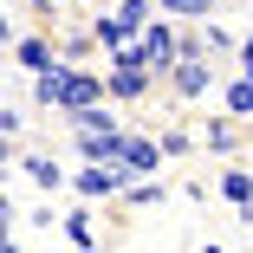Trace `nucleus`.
<instances>
[{
    "instance_id": "nucleus-1",
    "label": "nucleus",
    "mask_w": 253,
    "mask_h": 253,
    "mask_svg": "<svg viewBox=\"0 0 253 253\" xmlns=\"http://www.w3.org/2000/svg\"><path fill=\"white\" fill-rule=\"evenodd\" d=\"M149 20H156V0H117V7L111 13H97V26H91V39L97 45H111V52H117V45H130Z\"/></svg>"
},
{
    "instance_id": "nucleus-2",
    "label": "nucleus",
    "mask_w": 253,
    "mask_h": 253,
    "mask_svg": "<svg viewBox=\"0 0 253 253\" xmlns=\"http://www.w3.org/2000/svg\"><path fill=\"white\" fill-rule=\"evenodd\" d=\"M91 104H104V78L97 72H59V97H52V111L59 117H72V111H91Z\"/></svg>"
},
{
    "instance_id": "nucleus-3",
    "label": "nucleus",
    "mask_w": 253,
    "mask_h": 253,
    "mask_svg": "<svg viewBox=\"0 0 253 253\" xmlns=\"http://www.w3.org/2000/svg\"><path fill=\"white\" fill-rule=\"evenodd\" d=\"M136 175H130V163H91V169H78L72 175V188L84 195V201H104V195H124Z\"/></svg>"
},
{
    "instance_id": "nucleus-4",
    "label": "nucleus",
    "mask_w": 253,
    "mask_h": 253,
    "mask_svg": "<svg viewBox=\"0 0 253 253\" xmlns=\"http://www.w3.org/2000/svg\"><path fill=\"white\" fill-rule=\"evenodd\" d=\"M175 59H182L175 26H169V20H149V26H143V65H149V78H163Z\"/></svg>"
},
{
    "instance_id": "nucleus-5",
    "label": "nucleus",
    "mask_w": 253,
    "mask_h": 253,
    "mask_svg": "<svg viewBox=\"0 0 253 253\" xmlns=\"http://www.w3.org/2000/svg\"><path fill=\"white\" fill-rule=\"evenodd\" d=\"M169 84H175V97H201L214 84V65H208V52H182L175 65H169Z\"/></svg>"
},
{
    "instance_id": "nucleus-6",
    "label": "nucleus",
    "mask_w": 253,
    "mask_h": 253,
    "mask_svg": "<svg viewBox=\"0 0 253 253\" xmlns=\"http://www.w3.org/2000/svg\"><path fill=\"white\" fill-rule=\"evenodd\" d=\"M117 163H130V175H156V169H163V149L149 143V136H130V130H124V143H117Z\"/></svg>"
},
{
    "instance_id": "nucleus-7",
    "label": "nucleus",
    "mask_w": 253,
    "mask_h": 253,
    "mask_svg": "<svg viewBox=\"0 0 253 253\" xmlns=\"http://www.w3.org/2000/svg\"><path fill=\"white\" fill-rule=\"evenodd\" d=\"M143 91H149V72H143V65H111V78H104V97H117V104H136Z\"/></svg>"
},
{
    "instance_id": "nucleus-8",
    "label": "nucleus",
    "mask_w": 253,
    "mask_h": 253,
    "mask_svg": "<svg viewBox=\"0 0 253 253\" xmlns=\"http://www.w3.org/2000/svg\"><path fill=\"white\" fill-rule=\"evenodd\" d=\"M13 59H20V65H26L33 78L59 65V52H52V39H39V33H33V39H13Z\"/></svg>"
},
{
    "instance_id": "nucleus-9",
    "label": "nucleus",
    "mask_w": 253,
    "mask_h": 253,
    "mask_svg": "<svg viewBox=\"0 0 253 253\" xmlns=\"http://www.w3.org/2000/svg\"><path fill=\"white\" fill-rule=\"evenodd\" d=\"M117 143H124V130H78V156L84 163H117Z\"/></svg>"
},
{
    "instance_id": "nucleus-10",
    "label": "nucleus",
    "mask_w": 253,
    "mask_h": 253,
    "mask_svg": "<svg viewBox=\"0 0 253 253\" xmlns=\"http://www.w3.org/2000/svg\"><path fill=\"white\" fill-rule=\"evenodd\" d=\"M221 97H227V111H234V117H253V78H247V72H240V78H227V84H221Z\"/></svg>"
},
{
    "instance_id": "nucleus-11",
    "label": "nucleus",
    "mask_w": 253,
    "mask_h": 253,
    "mask_svg": "<svg viewBox=\"0 0 253 253\" xmlns=\"http://www.w3.org/2000/svg\"><path fill=\"white\" fill-rule=\"evenodd\" d=\"M221 195L234 201V208H253V175L247 169H221Z\"/></svg>"
},
{
    "instance_id": "nucleus-12",
    "label": "nucleus",
    "mask_w": 253,
    "mask_h": 253,
    "mask_svg": "<svg viewBox=\"0 0 253 253\" xmlns=\"http://www.w3.org/2000/svg\"><path fill=\"white\" fill-rule=\"evenodd\" d=\"M156 13H175V20L195 26V20H208V13H214V0H156Z\"/></svg>"
},
{
    "instance_id": "nucleus-13",
    "label": "nucleus",
    "mask_w": 253,
    "mask_h": 253,
    "mask_svg": "<svg viewBox=\"0 0 253 253\" xmlns=\"http://www.w3.org/2000/svg\"><path fill=\"white\" fill-rule=\"evenodd\" d=\"M26 175H33V182H39V188H45V195H52V188H59V182H65V169H59V163H52V156H26Z\"/></svg>"
},
{
    "instance_id": "nucleus-14",
    "label": "nucleus",
    "mask_w": 253,
    "mask_h": 253,
    "mask_svg": "<svg viewBox=\"0 0 253 253\" xmlns=\"http://www.w3.org/2000/svg\"><path fill=\"white\" fill-rule=\"evenodd\" d=\"M201 143H208L214 156H227V149L240 143V130H234V124H208V130H201Z\"/></svg>"
},
{
    "instance_id": "nucleus-15",
    "label": "nucleus",
    "mask_w": 253,
    "mask_h": 253,
    "mask_svg": "<svg viewBox=\"0 0 253 253\" xmlns=\"http://www.w3.org/2000/svg\"><path fill=\"white\" fill-rule=\"evenodd\" d=\"M59 72H65V65H52V72H39V78H33V97H39L45 111H52V97H59Z\"/></svg>"
},
{
    "instance_id": "nucleus-16",
    "label": "nucleus",
    "mask_w": 253,
    "mask_h": 253,
    "mask_svg": "<svg viewBox=\"0 0 253 253\" xmlns=\"http://www.w3.org/2000/svg\"><path fill=\"white\" fill-rule=\"evenodd\" d=\"M65 240H72V247H91V214H84V208L65 214Z\"/></svg>"
},
{
    "instance_id": "nucleus-17",
    "label": "nucleus",
    "mask_w": 253,
    "mask_h": 253,
    "mask_svg": "<svg viewBox=\"0 0 253 253\" xmlns=\"http://www.w3.org/2000/svg\"><path fill=\"white\" fill-rule=\"evenodd\" d=\"M156 149H163V156H182V149H188V130H163Z\"/></svg>"
},
{
    "instance_id": "nucleus-18",
    "label": "nucleus",
    "mask_w": 253,
    "mask_h": 253,
    "mask_svg": "<svg viewBox=\"0 0 253 253\" xmlns=\"http://www.w3.org/2000/svg\"><path fill=\"white\" fill-rule=\"evenodd\" d=\"M240 72H253V33L240 39Z\"/></svg>"
},
{
    "instance_id": "nucleus-19",
    "label": "nucleus",
    "mask_w": 253,
    "mask_h": 253,
    "mask_svg": "<svg viewBox=\"0 0 253 253\" xmlns=\"http://www.w3.org/2000/svg\"><path fill=\"white\" fill-rule=\"evenodd\" d=\"M0 45H13V20L7 13H0Z\"/></svg>"
},
{
    "instance_id": "nucleus-20",
    "label": "nucleus",
    "mask_w": 253,
    "mask_h": 253,
    "mask_svg": "<svg viewBox=\"0 0 253 253\" xmlns=\"http://www.w3.org/2000/svg\"><path fill=\"white\" fill-rule=\"evenodd\" d=\"M7 149H13V136H0V163H7Z\"/></svg>"
},
{
    "instance_id": "nucleus-21",
    "label": "nucleus",
    "mask_w": 253,
    "mask_h": 253,
    "mask_svg": "<svg viewBox=\"0 0 253 253\" xmlns=\"http://www.w3.org/2000/svg\"><path fill=\"white\" fill-rule=\"evenodd\" d=\"M0 253H20V247H13V240H7V247H0Z\"/></svg>"
},
{
    "instance_id": "nucleus-22",
    "label": "nucleus",
    "mask_w": 253,
    "mask_h": 253,
    "mask_svg": "<svg viewBox=\"0 0 253 253\" xmlns=\"http://www.w3.org/2000/svg\"><path fill=\"white\" fill-rule=\"evenodd\" d=\"M201 253H221V247H201Z\"/></svg>"
},
{
    "instance_id": "nucleus-23",
    "label": "nucleus",
    "mask_w": 253,
    "mask_h": 253,
    "mask_svg": "<svg viewBox=\"0 0 253 253\" xmlns=\"http://www.w3.org/2000/svg\"><path fill=\"white\" fill-rule=\"evenodd\" d=\"M78 253H97V247H78Z\"/></svg>"
},
{
    "instance_id": "nucleus-24",
    "label": "nucleus",
    "mask_w": 253,
    "mask_h": 253,
    "mask_svg": "<svg viewBox=\"0 0 253 253\" xmlns=\"http://www.w3.org/2000/svg\"><path fill=\"white\" fill-rule=\"evenodd\" d=\"M247 78H253V72H247Z\"/></svg>"
}]
</instances>
